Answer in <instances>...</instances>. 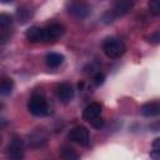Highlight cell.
<instances>
[{
	"label": "cell",
	"mask_w": 160,
	"mask_h": 160,
	"mask_svg": "<svg viewBox=\"0 0 160 160\" xmlns=\"http://www.w3.org/2000/svg\"><path fill=\"white\" fill-rule=\"evenodd\" d=\"M45 61H46V65L49 68H58L59 65L62 64L64 56L59 52H49L45 58Z\"/></svg>",
	"instance_id": "7c38bea8"
},
{
	"label": "cell",
	"mask_w": 160,
	"mask_h": 160,
	"mask_svg": "<svg viewBox=\"0 0 160 160\" xmlns=\"http://www.w3.org/2000/svg\"><path fill=\"white\" fill-rule=\"evenodd\" d=\"M100 114H101V106H100V104H98V102H90L82 110V119L90 122L94 119H96L98 116H100Z\"/></svg>",
	"instance_id": "52a82bcc"
},
{
	"label": "cell",
	"mask_w": 160,
	"mask_h": 160,
	"mask_svg": "<svg viewBox=\"0 0 160 160\" xmlns=\"http://www.w3.org/2000/svg\"><path fill=\"white\" fill-rule=\"evenodd\" d=\"M26 38L31 42H44V29L39 26H32L26 30Z\"/></svg>",
	"instance_id": "30bf717a"
},
{
	"label": "cell",
	"mask_w": 160,
	"mask_h": 160,
	"mask_svg": "<svg viewBox=\"0 0 160 160\" xmlns=\"http://www.w3.org/2000/svg\"><path fill=\"white\" fill-rule=\"evenodd\" d=\"M150 156L152 159H159L160 158V139L159 138H156L152 142V151H151Z\"/></svg>",
	"instance_id": "2e32d148"
},
{
	"label": "cell",
	"mask_w": 160,
	"mask_h": 160,
	"mask_svg": "<svg viewBox=\"0 0 160 160\" xmlns=\"http://www.w3.org/2000/svg\"><path fill=\"white\" fill-rule=\"evenodd\" d=\"M0 110H1V104H0Z\"/></svg>",
	"instance_id": "7402d4cb"
},
{
	"label": "cell",
	"mask_w": 160,
	"mask_h": 160,
	"mask_svg": "<svg viewBox=\"0 0 160 160\" xmlns=\"http://www.w3.org/2000/svg\"><path fill=\"white\" fill-rule=\"evenodd\" d=\"M90 124H91L95 129H100V128L104 126V119H101L100 116H98L96 119H94L92 121H90Z\"/></svg>",
	"instance_id": "ac0fdd59"
},
{
	"label": "cell",
	"mask_w": 160,
	"mask_h": 160,
	"mask_svg": "<svg viewBox=\"0 0 160 160\" xmlns=\"http://www.w3.org/2000/svg\"><path fill=\"white\" fill-rule=\"evenodd\" d=\"M68 138L74 141V142H78L82 146H86L89 145L90 142V134H89V130L85 128V126H75L74 129L70 130Z\"/></svg>",
	"instance_id": "277c9868"
},
{
	"label": "cell",
	"mask_w": 160,
	"mask_h": 160,
	"mask_svg": "<svg viewBox=\"0 0 160 160\" xmlns=\"http://www.w3.org/2000/svg\"><path fill=\"white\" fill-rule=\"evenodd\" d=\"M138 0H118L116 4L114 5V9L111 10L112 18H119L126 15L136 4Z\"/></svg>",
	"instance_id": "5b68a950"
},
{
	"label": "cell",
	"mask_w": 160,
	"mask_h": 160,
	"mask_svg": "<svg viewBox=\"0 0 160 160\" xmlns=\"http://www.w3.org/2000/svg\"><path fill=\"white\" fill-rule=\"evenodd\" d=\"M29 111L35 116H45L49 112V106L46 100L41 95H32L28 104Z\"/></svg>",
	"instance_id": "7a4b0ae2"
},
{
	"label": "cell",
	"mask_w": 160,
	"mask_h": 160,
	"mask_svg": "<svg viewBox=\"0 0 160 160\" xmlns=\"http://www.w3.org/2000/svg\"><path fill=\"white\" fill-rule=\"evenodd\" d=\"M12 22V18L9 14L0 12V28H8Z\"/></svg>",
	"instance_id": "e0dca14e"
},
{
	"label": "cell",
	"mask_w": 160,
	"mask_h": 160,
	"mask_svg": "<svg viewBox=\"0 0 160 160\" xmlns=\"http://www.w3.org/2000/svg\"><path fill=\"white\" fill-rule=\"evenodd\" d=\"M58 96L62 102H69L74 98V89L70 84L64 82L58 88Z\"/></svg>",
	"instance_id": "ba28073f"
},
{
	"label": "cell",
	"mask_w": 160,
	"mask_h": 160,
	"mask_svg": "<svg viewBox=\"0 0 160 160\" xmlns=\"http://www.w3.org/2000/svg\"><path fill=\"white\" fill-rule=\"evenodd\" d=\"M104 80H105L104 74H101V72H96V74H95V76H94V82H95L96 86L101 85V84L104 82Z\"/></svg>",
	"instance_id": "d6986e66"
},
{
	"label": "cell",
	"mask_w": 160,
	"mask_h": 160,
	"mask_svg": "<svg viewBox=\"0 0 160 160\" xmlns=\"http://www.w3.org/2000/svg\"><path fill=\"white\" fill-rule=\"evenodd\" d=\"M64 34V26L60 24H50L44 28V42L55 41Z\"/></svg>",
	"instance_id": "8992f818"
},
{
	"label": "cell",
	"mask_w": 160,
	"mask_h": 160,
	"mask_svg": "<svg viewBox=\"0 0 160 160\" xmlns=\"http://www.w3.org/2000/svg\"><path fill=\"white\" fill-rule=\"evenodd\" d=\"M159 40H160V32H159V31H155V32L150 36V41H152L154 44H158Z\"/></svg>",
	"instance_id": "ffe728a7"
},
{
	"label": "cell",
	"mask_w": 160,
	"mask_h": 160,
	"mask_svg": "<svg viewBox=\"0 0 160 160\" xmlns=\"http://www.w3.org/2000/svg\"><path fill=\"white\" fill-rule=\"evenodd\" d=\"M0 142H1V136H0Z\"/></svg>",
	"instance_id": "603a6c76"
},
{
	"label": "cell",
	"mask_w": 160,
	"mask_h": 160,
	"mask_svg": "<svg viewBox=\"0 0 160 160\" xmlns=\"http://www.w3.org/2000/svg\"><path fill=\"white\" fill-rule=\"evenodd\" d=\"M141 114L146 118H152V116H156L159 115L160 112V105L159 102H146L141 106Z\"/></svg>",
	"instance_id": "8fae6325"
},
{
	"label": "cell",
	"mask_w": 160,
	"mask_h": 160,
	"mask_svg": "<svg viewBox=\"0 0 160 160\" xmlns=\"http://www.w3.org/2000/svg\"><path fill=\"white\" fill-rule=\"evenodd\" d=\"M2 1H6L8 2V1H12V0H2Z\"/></svg>",
	"instance_id": "44dd1931"
},
{
	"label": "cell",
	"mask_w": 160,
	"mask_h": 160,
	"mask_svg": "<svg viewBox=\"0 0 160 160\" xmlns=\"http://www.w3.org/2000/svg\"><path fill=\"white\" fill-rule=\"evenodd\" d=\"M149 9L152 15H160V0H149Z\"/></svg>",
	"instance_id": "9a60e30c"
},
{
	"label": "cell",
	"mask_w": 160,
	"mask_h": 160,
	"mask_svg": "<svg viewBox=\"0 0 160 160\" xmlns=\"http://www.w3.org/2000/svg\"><path fill=\"white\" fill-rule=\"evenodd\" d=\"M8 152L11 158H21L22 156V144L18 136H14L12 140L9 142Z\"/></svg>",
	"instance_id": "9c48e42d"
},
{
	"label": "cell",
	"mask_w": 160,
	"mask_h": 160,
	"mask_svg": "<svg viewBox=\"0 0 160 160\" xmlns=\"http://www.w3.org/2000/svg\"><path fill=\"white\" fill-rule=\"evenodd\" d=\"M61 156L65 158V159H78L79 155L74 151V149L71 148H68V146H64L62 150H61Z\"/></svg>",
	"instance_id": "5bb4252c"
},
{
	"label": "cell",
	"mask_w": 160,
	"mask_h": 160,
	"mask_svg": "<svg viewBox=\"0 0 160 160\" xmlns=\"http://www.w3.org/2000/svg\"><path fill=\"white\" fill-rule=\"evenodd\" d=\"M14 88V82L11 79H0V94L1 95H9L12 91Z\"/></svg>",
	"instance_id": "4fadbf2b"
},
{
	"label": "cell",
	"mask_w": 160,
	"mask_h": 160,
	"mask_svg": "<svg viewBox=\"0 0 160 160\" xmlns=\"http://www.w3.org/2000/svg\"><path fill=\"white\" fill-rule=\"evenodd\" d=\"M90 10H91V8L88 4V1H85V0H71L68 4L69 14H71L72 16L79 18V19L86 18L90 14Z\"/></svg>",
	"instance_id": "3957f363"
},
{
	"label": "cell",
	"mask_w": 160,
	"mask_h": 160,
	"mask_svg": "<svg viewBox=\"0 0 160 160\" xmlns=\"http://www.w3.org/2000/svg\"><path fill=\"white\" fill-rule=\"evenodd\" d=\"M125 50V44L118 38H108L102 44V51L110 59H118L122 56Z\"/></svg>",
	"instance_id": "6da1fadb"
}]
</instances>
